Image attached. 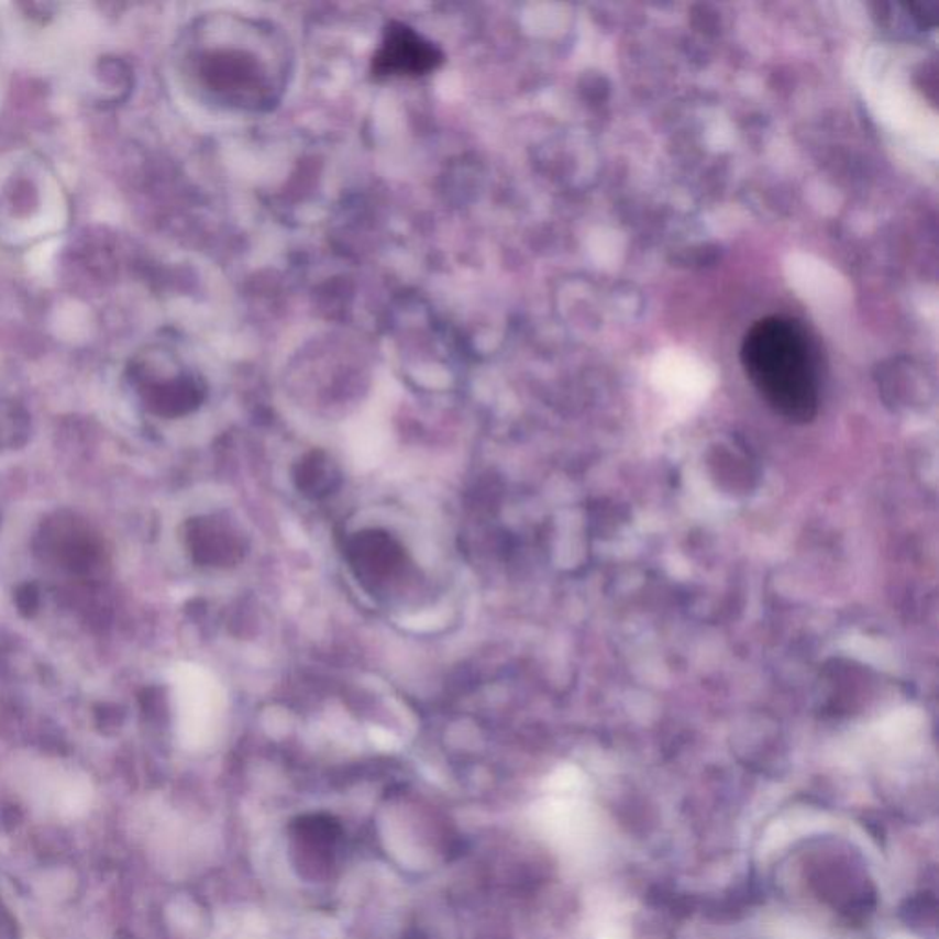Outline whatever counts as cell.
I'll return each mask as SVG.
<instances>
[{"label":"cell","mask_w":939,"mask_h":939,"mask_svg":"<svg viewBox=\"0 0 939 939\" xmlns=\"http://www.w3.org/2000/svg\"><path fill=\"white\" fill-rule=\"evenodd\" d=\"M741 364L769 406L793 422L817 413L818 387L806 336L795 321L769 316L749 329Z\"/></svg>","instance_id":"cell-1"},{"label":"cell","mask_w":939,"mask_h":939,"mask_svg":"<svg viewBox=\"0 0 939 939\" xmlns=\"http://www.w3.org/2000/svg\"><path fill=\"white\" fill-rule=\"evenodd\" d=\"M343 835L342 824L332 815L294 818L288 826V855L299 877L310 883L331 881L342 861Z\"/></svg>","instance_id":"cell-2"},{"label":"cell","mask_w":939,"mask_h":939,"mask_svg":"<svg viewBox=\"0 0 939 939\" xmlns=\"http://www.w3.org/2000/svg\"><path fill=\"white\" fill-rule=\"evenodd\" d=\"M442 62V52L417 30L391 23L373 57V74L376 78H419L437 70Z\"/></svg>","instance_id":"cell-3"},{"label":"cell","mask_w":939,"mask_h":939,"mask_svg":"<svg viewBox=\"0 0 939 939\" xmlns=\"http://www.w3.org/2000/svg\"><path fill=\"white\" fill-rule=\"evenodd\" d=\"M100 74L112 87L129 89L131 85V70L120 57H101Z\"/></svg>","instance_id":"cell-4"},{"label":"cell","mask_w":939,"mask_h":939,"mask_svg":"<svg viewBox=\"0 0 939 939\" xmlns=\"http://www.w3.org/2000/svg\"><path fill=\"white\" fill-rule=\"evenodd\" d=\"M12 206L18 213H23V211L30 213V210H34L37 206V191H35L34 186L26 180L15 184V189L12 191Z\"/></svg>","instance_id":"cell-5"}]
</instances>
